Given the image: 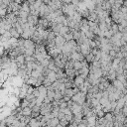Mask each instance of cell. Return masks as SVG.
Listing matches in <instances>:
<instances>
[{"label":"cell","instance_id":"obj_1","mask_svg":"<svg viewBox=\"0 0 127 127\" xmlns=\"http://www.w3.org/2000/svg\"><path fill=\"white\" fill-rule=\"evenodd\" d=\"M85 80H84L82 77H76L74 81V87H81L85 85Z\"/></svg>","mask_w":127,"mask_h":127},{"label":"cell","instance_id":"obj_2","mask_svg":"<svg viewBox=\"0 0 127 127\" xmlns=\"http://www.w3.org/2000/svg\"><path fill=\"white\" fill-rule=\"evenodd\" d=\"M111 84H112V85H113V86H114V87H115L117 90H119V91H122V90L125 88V87H124V85H123L121 82H119L118 80L113 81Z\"/></svg>","mask_w":127,"mask_h":127},{"label":"cell","instance_id":"obj_3","mask_svg":"<svg viewBox=\"0 0 127 127\" xmlns=\"http://www.w3.org/2000/svg\"><path fill=\"white\" fill-rule=\"evenodd\" d=\"M59 124H60V119L58 117L57 118H53L50 121H48V125L51 126V127H57Z\"/></svg>","mask_w":127,"mask_h":127},{"label":"cell","instance_id":"obj_4","mask_svg":"<svg viewBox=\"0 0 127 127\" xmlns=\"http://www.w3.org/2000/svg\"><path fill=\"white\" fill-rule=\"evenodd\" d=\"M32 108H30V107H26V108H24L23 110H22V112H21V114L23 115V116H26V117H31V115H32Z\"/></svg>","mask_w":127,"mask_h":127},{"label":"cell","instance_id":"obj_5","mask_svg":"<svg viewBox=\"0 0 127 127\" xmlns=\"http://www.w3.org/2000/svg\"><path fill=\"white\" fill-rule=\"evenodd\" d=\"M70 32H71V28H70L69 26H63V27L61 28L60 35H61V36H65L66 34H68V33H70Z\"/></svg>","mask_w":127,"mask_h":127},{"label":"cell","instance_id":"obj_6","mask_svg":"<svg viewBox=\"0 0 127 127\" xmlns=\"http://www.w3.org/2000/svg\"><path fill=\"white\" fill-rule=\"evenodd\" d=\"M21 10H22V11H25V12H27V13H30V12H31L30 5L28 4V2H27V1L23 2V4L21 5Z\"/></svg>","mask_w":127,"mask_h":127},{"label":"cell","instance_id":"obj_7","mask_svg":"<svg viewBox=\"0 0 127 127\" xmlns=\"http://www.w3.org/2000/svg\"><path fill=\"white\" fill-rule=\"evenodd\" d=\"M9 32H10V34H11L12 38H16V39H20V38H21V35L18 33V31H17L15 28H12Z\"/></svg>","mask_w":127,"mask_h":127},{"label":"cell","instance_id":"obj_8","mask_svg":"<svg viewBox=\"0 0 127 127\" xmlns=\"http://www.w3.org/2000/svg\"><path fill=\"white\" fill-rule=\"evenodd\" d=\"M63 98H64L63 93H62L59 89H58V90H55V100H57V101H61Z\"/></svg>","mask_w":127,"mask_h":127},{"label":"cell","instance_id":"obj_9","mask_svg":"<svg viewBox=\"0 0 127 127\" xmlns=\"http://www.w3.org/2000/svg\"><path fill=\"white\" fill-rule=\"evenodd\" d=\"M85 61H86L88 64H92V63L95 61V57H94V55H93L92 53L88 54V55L85 57Z\"/></svg>","mask_w":127,"mask_h":127},{"label":"cell","instance_id":"obj_10","mask_svg":"<svg viewBox=\"0 0 127 127\" xmlns=\"http://www.w3.org/2000/svg\"><path fill=\"white\" fill-rule=\"evenodd\" d=\"M48 78L51 80V82H52L53 84H54L55 82H57V81H58V77H57V74H56L55 72H53V71L50 73V75L48 76Z\"/></svg>","mask_w":127,"mask_h":127},{"label":"cell","instance_id":"obj_11","mask_svg":"<svg viewBox=\"0 0 127 127\" xmlns=\"http://www.w3.org/2000/svg\"><path fill=\"white\" fill-rule=\"evenodd\" d=\"M29 15H30V13H27V12L22 11V10H20L19 13H18V17L19 18H23V19H27L29 17Z\"/></svg>","mask_w":127,"mask_h":127},{"label":"cell","instance_id":"obj_12","mask_svg":"<svg viewBox=\"0 0 127 127\" xmlns=\"http://www.w3.org/2000/svg\"><path fill=\"white\" fill-rule=\"evenodd\" d=\"M82 69H83V63L82 62H75L74 70L75 71H81Z\"/></svg>","mask_w":127,"mask_h":127},{"label":"cell","instance_id":"obj_13","mask_svg":"<svg viewBox=\"0 0 127 127\" xmlns=\"http://www.w3.org/2000/svg\"><path fill=\"white\" fill-rule=\"evenodd\" d=\"M63 37L66 39V41H67V42H70V41L74 40V35H73V33H72V32H70V33L66 34L65 36H63Z\"/></svg>","mask_w":127,"mask_h":127},{"label":"cell","instance_id":"obj_14","mask_svg":"<svg viewBox=\"0 0 127 127\" xmlns=\"http://www.w3.org/2000/svg\"><path fill=\"white\" fill-rule=\"evenodd\" d=\"M60 111H61V112H63V113L65 114L66 116H67V115H71V114H73L72 109H71V108H69V107H67V108H65V109H61Z\"/></svg>","mask_w":127,"mask_h":127},{"label":"cell","instance_id":"obj_15","mask_svg":"<svg viewBox=\"0 0 127 127\" xmlns=\"http://www.w3.org/2000/svg\"><path fill=\"white\" fill-rule=\"evenodd\" d=\"M41 76H42V73L39 72V71H37V70L33 71V72H32V75H31V77H32V78H35V79H39Z\"/></svg>","mask_w":127,"mask_h":127},{"label":"cell","instance_id":"obj_16","mask_svg":"<svg viewBox=\"0 0 127 127\" xmlns=\"http://www.w3.org/2000/svg\"><path fill=\"white\" fill-rule=\"evenodd\" d=\"M75 95V93H74V89L73 88H71V89H66V91H65V96H69V97H73Z\"/></svg>","mask_w":127,"mask_h":127},{"label":"cell","instance_id":"obj_17","mask_svg":"<svg viewBox=\"0 0 127 127\" xmlns=\"http://www.w3.org/2000/svg\"><path fill=\"white\" fill-rule=\"evenodd\" d=\"M29 105H30V101H28L27 99H22L21 100V107H22V109H24L26 107H29Z\"/></svg>","mask_w":127,"mask_h":127},{"label":"cell","instance_id":"obj_18","mask_svg":"<svg viewBox=\"0 0 127 127\" xmlns=\"http://www.w3.org/2000/svg\"><path fill=\"white\" fill-rule=\"evenodd\" d=\"M111 30L113 31L114 35H115V34H117V33H119V25H118V24H116V23H113V24H112V28H111Z\"/></svg>","mask_w":127,"mask_h":127},{"label":"cell","instance_id":"obj_19","mask_svg":"<svg viewBox=\"0 0 127 127\" xmlns=\"http://www.w3.org/2000/svg\"><path fill=\"white\" fill-rule=\"evenodd\" d=\"M60 124H61V125H63L64 127H68V126L70 125V122H69L66 118H64V119L60 120Z\"/></svg>","mask_w":127,"mask_h":127},{"label":"cell","instance_id":"obj_20","mask_svg":"<svg viewBox=\"0 0 127 127\" xmlns=\"http://www.w3.org/2000/svg\"><path fill=\"white\" fill-rule=\"evenodd\" d=\"M67 107H68V102L64 101V99H62V100L60 101V108H61V109H65V108H67Z\"/></svg>","mask_w":127,"mask_h":127},{"label":"cell","instance_id":"obj_21","mask_svg":"<svg viewBox=\"0 0 127 127\" xmlns=\"http://www.w3.org/2000/svg\"><path fill=\"white\" fill-rule=\"evenodd\" d=\"M113 36H114V33H113V31H112V30H109V31L105 32V38H107V39H109V40H110Z\"/></svg>","mask_w":127,"mask_h":127},{"label":"cell","instance_id":"obj_22","mask_svg":"<svg viewBox=\"0 0 127 127\" xmlns=\"http://www.w3.org/2000/svg\"><path fill=\"white\" fill-rule=\"evenodd\" d=\"M115 71H116V76H117V77H118V76H122L123 73H124V69L121 68V67H118Z\"/></svg>","mask_w":127,"mask_h":127},{"label":"cell","instance_id":"obj_23","mask_svg":"<svg viewBox=\"0 0 127 127\" xmlns=\"http://www.w3.org/2000/svg\"><path fill=\"white\" fill-rule=\"evenodd\" d=\"M104 116H105V112L103 111V109L102 110H97V114H96V117L97 118H102Z\"/></svg>","mask_w":127,"mask_h":127},{"label":"cell","instance_id":"obj_24","mask_svg":"<svg viewBox=\"0 0 127 127\" xmlns=\"http://www.w3.org/2000/svg\"><path fill=\"white\" fill-rule=\"evenodd\" d=\"M51 72H52V71H50L48 68H45V69H44V71H43V73H42V75H43L45 78H47V77L50 75V73H51Z\"/></svg>","mask_w":127,"mask_h":127},{"label":"cell","instance_id":"obj_25","mask_svg":"<svg viewBox=\"0 0 127 127\" xmlns=\"http://www.w3.org/2000/svg\"><path fill=\"white\" fill-rule=\"evenodd\" d=\"M65 85H66V88H67V89L74 88V82H69V83L65 84Z\"/></svg>","mask_w":127,"mask_h":127},{"label":"cell","instance_id":"obj_26","mask_svg":"<svg viewBox=\"0 0 127 127\" xmlns=\"http://www.w3.org/2000/svg\"><path fill=\"white\" fill-rule=\"evenodd\" d=\"M32 111H33V112L40 113V112H41V107H40V106H38V105H36V106H34V107L32 108Z\"/></svg>","mask_w":127,"mask_h":127},{"label":"cell","instance_id":"obj_27","mask_svg":"<svg viewBox=\"0 0 127 127\" xmlns=\"http://www.w3.org/2000/svg\"><path fill=\"white\" fill-rule=\"evenodd\" d=\"M25 99H27L28 101H30V102H31V101H32L33 99H35V96H34L33 94H27V95H26V98H25Z\"/></svg>","mask_w":127,"mask_h":127},{"label":"cell","instance_id":"obj_28","mask_svg":"<svg viewBox=\"0 0 127 127\" xmlns=\"http://www.w3.org/2000/svg\"><path fill=\"white\" fill-rule=\"evenodd\" d=\"M120 12H121L122 14L126 15V14H127V7H125V6H122V7L120 8Z\"/></svg>","mask_w":127,"mask_h":127},{"label":"cell","instance_id":"obj_29","mask_svg":"<svg viewBox=\"0 0 127 127\" xmlns=\"http://www.w3.org/2000/svg\"><path fill=\"white\" fill-rule=\"evenodd\" d=\"M39 116H41V113H37V112H32L31 117L32 118H38Z\"/></svg>","mask_w":127,"mask_h":127},{"label":"cell","instance_id":"obj_30","mask_svg":"<svg viewBox=\"0 0 127 127\" xmlns=\"http://www.w3.org/2000/svg\"><path fill=\"white\" fill-rule=\"evenodd\" d=\"M122 114H123L125 117H127V105H125V106L123 107V109H122Z\"/></svg>","mask_w":127,"mask_h":127},{"label":"cell","instance_id":"obj_31","mask_svg":"<svg viewBox=\"0 0 127 127\" xmlns=\"http://www.w3.org/2000/svg\"><path fill=\"white\" fill-rule=\"evenodd\" d=\"M58 118H59L60 120H62V119H64V118H66V115L64 114L63 112H61V111H60V113H59V116H58Z\"/></svg>","mask_w":127,"mask_h":127},{"label":"cell","instance_id":"obj_32","mask_svg":"<svg viewBox=\"0 0 127 127\" xmlns=\"http://www.w3.org/2000/svg\"><path fill=\"white\" fill-rule=\"evenodd\" d=\"M64 101H66V102H70L71 100H72V98L71 97H69V96H64Z\"/></svg>","mask_w":127,"mask_h":127},{"label":"cell","instance_id":"obj_33","mask_svg":"<svg viewBox=\"0 0 127 127\" xmlns=\"http://www.w3.org/2000/svg\"><path fill=\"white\" fill-rule=\"evenodd\" d=\"M124 71H127V62L125 64V66H124Z\"/></svg>","mask_w":127,"mask_h":127},{"label":"cell","instance_id":"obj_34","mask_svg":"<svg viewBox=\"0 0 127 127\" xmlns=\"http://www.w3.org/2000/svg\"><path fill=\"white\" fill-rule=\"evenodd\" d=\"M124 125H126V126H127V117H126V119H125V121H124Z\"/></svg>","mask_w":127,"mask_h":127},{"label":"cell","instance_id":"obj_35","mask_svg":"<svg viewBox=\"0 0 127 127\" xmlns=\"http://www.w3.org/2000/svg\"><path fill=\"white\" fill-rule=\"evenodd\" d=\"M57 127H64V126H63V125H61V124H59V125H58Z\"/></svg>","mask_w":127,"mask_h":127},{"label":"cell","instance_id":"obj_36","mask_svg":"<svg viewBox=\"0 0 127 127\" xmlns=\"http://www.w3.org/2000/svg\"><path fill=\"white\" fill-rule=\"evenodd\" d=\"M26 127H31V126L30 125H26Z\"/></svg>","mask_w":127,"mask_h":127},{"label":"cell","instance_id":"obj_37","mask_svg":"<svg viewBox=\"0 0 127 127\" xmlns=\"http://www.w3.org/2000/svg\"><path fill=\"white\" fill-rule=\"evenodd\" d=\"M126 79H127V76H126Z\"/></svg>","mask_w":127,"mask_h":127}]
</instances>
